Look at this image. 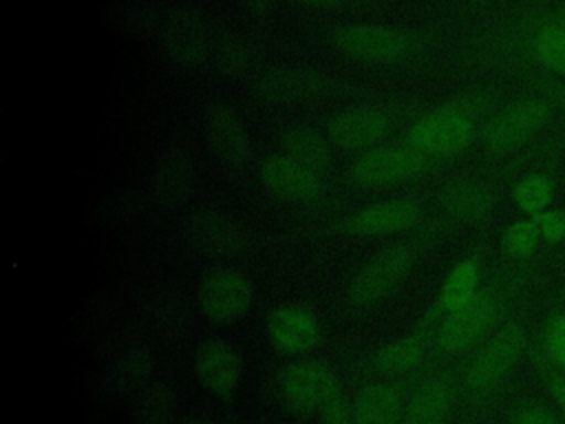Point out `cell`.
I'll return each mask as SVG.
<instances>
[{
    "instance_id": "obj_40",
    "label": "cell",
    "mask_w": 565,
    "mask_h": 424,
    "mask_svg": "<svg viewBox=\"0 0 565 424\" xmlns=\"http://www.w3.org/2000/svg\"><path fill=\"white\" fill-rule=\"evenodd\" d=\"M532 86L543 93L554 106L556 110L565 113V82L563 80H554V77H541V80H532Z\"/></svg>"
},
{
    "instance_id": "obj_23",
    "label": "cell",
    "mask_w": 565,
    "mask_h": 424,
    "mask_svg": "<svg viewBox=\"0 0 565 424\" xmlns=\"http://www.w3.org/2000/svg\"><path fill=\"white\" fill-rule=\"evenodd\" d=\"M497 197L494 190L479 179H461L455 181L444 192V210L457 223H481L494 210Z\"/></svg>"
},
{
    "instance_id": "obj_42",
    "label": "cell",
    "mask_w": 565,
    "mask_h": 424,
    "mask_svg": "<svg viewBox=\"0 0 565 424\" xmlns=\"http://www.w3.org/2000/svg\"><path fill=\"white\" fill-rule=\"evenodd\" d=\"M179 424H218L216 420H212L210 415H201V413H190L185 417H181Z\"/></svg>"
},
{
    "instance_id": "obj_16",
    "label": "cell",
    "mask_w": 565,
    "mask_h": 424,
    "mask_svg": "<svg viewBox=\"0 0 565 424\" xmlns=\"http://www.w3.org/2000/svg\"><path fill=\"white\" fill-rule=\"evenodd\" d=\"M194 375L218 400H232L243 378L241 349L223 338L203 342L194 353Z\"/></svg>"
},
{
    "instance_id": "obj_34",
    "label": "cell",
    "mask_w": 565,
    "mask_h": 424,
    "mask_svg": "<svg viewBox=\"0 0 565 424\" xmlns=\"http://www.w3.org/2000/svg\"><path fill=\"white\" fill-rule=\"evenodd\" d=\"M541 241L543 239H541V230H539L536 221L532 216H525V219L512 221L505 227L503 239H501V247L510 258L523 263V261H532Z\"/></svg>"
},
{
    "instance_id": "obj_29",
    "label": "cell",
    "mask_w": 565,
    "mask_h": 424,
    "mask_svg": "<svg viewBox=\"0 0 565 424\" xmlns=\"http://www.w3.org/2000/svg\"><path fill=\"white\" fill-rule=\"evenodd\" d=\"M399 411L402 400L393 384H371L355 400L353 424H397Z\"/></svg>"
},
{
    "instance_id": "obj_30",
    "label": "cell",
    "mask_w": 565,
    "mask_h": 424,
    "mask_svg": "<svg viewBox=\"0 0 565 424\" xmlns=\"http://www.w3.org/2000/svg\"><path fill=\"white\" fill-rule=\"evenodd\" d=\"M148 208V194L137 188L113 192L104 197L86 216L90 225H117L143 214Z\"/></svg>"
},
{
    "instance_id": "obj_32",
    "label": "cell",
    "mask_w": 565,
    "mask_h": 424,
    "mask_svg": "<svg viewBox=\"0 0 565 424\" xmlns=\"http://www.w3.org/2000/svg\"><path fill=\"white\" fill-rule=\"evenodd\" d=\"M554 192H556V181L550 172H530L514 183L512 199H514V205L525 216H534L552 205Z\"/></svg>"
},
{
    "instance_id": "obj_15",
    "label": "cell",
    "mask_w": 565,
    "mask_h": 424,
    "mask_svg": "<svg viewBox=\"0 0 565 424\" xmlns=\"http://www.w3.org/2000/svg\"><path fill=\"white\" fill-rule=\"evenodd\" d=\"M422 152L406 146H380L364 152L351 166V179L362 186H388L417 177L428 168Z\"/></svg>"
},
{
    "instance_id": "obj_6",
    "label": "cell",
    "mask_w": 565,
    "mask_h": 424,
    "mask_svg": "<svg viewBox=\"0 0 565 424\" xmlns=\"http://www.w3.org/2000/svg\"><path fill=\"white\" fill-rule=\"evenodd\" d=\"M137 316L166 342H183L192 329V305L185 289L174 280H150L137 289Z\"/></svg>"
},
{
    "instance_id": "obj_24",
    "label": "cell",
    "mask_w": 565,
    "mask_h": 424,
    "mask_svg": "<svg viewBox=\"0 0 565 424\" xmlns=\"http://www.w3.org/2000/svg\"><path fill=\"white\" fill-rule=\"evenodd\" d=\"M102 15L108 26L128 38H152L163 20L152 0H108Z\"/></svg>"
},
{
    "instance_id": "obj_11",
    "label": "cell",
    "mask_w": 565,
    "mask_h": 424,
    "mask_svg": "<svg viewBox=\"0 0 565 424\" xmlns=\"http://www.w3.org/2000/svg\"><path fill=\"white\" fill-rule=\"evenodd\" d=\"M201 130L212 159L225 170H241L252 159L249 137L236 110L221 99L205 102L201 110Z\"/></svg>"
},
{
    "instance_id": "obj_28",
    "label": "cell",
    "mask_w": 565,
    "mask_h": 424,
    "mask_svg": "<svg viewBox=\"0 0 565 424\" xmlns=\"http://www.w3.org/2000/svg\"><path fill=\"white\" fill-rule=\"evenodd\" d=\"M282 152L305 168L322 174L329 168V146L322 135L305 124H289L280 132Z\"/></svg>"
},
{
    "instance_id": "obj_41",
    "label": "cell",
    "mask_w": 565,
    "mask_h": 424,
    "mask_svg": "<svg viewBox=\"0 0 565 424\" xmlns=\"http://www.w3.org/2000/svg\"><path fill=\"white\" fill-rule=\"evenodd\" d=\"M243 2V7L252 13V15H256V18H269L271 13H274V9H276V0H241Z\"/></svg>"
},
{
    "instance_id": "obj_10",
    "label": "cell",
    "mask_w": 565,
    "mask_h": 424,
    "mask_svg": "<svg viewBox=\"0 0 565 424\" xmlns=\"http://www.w3.org/2000/svg\"><path fill=\"white\" fill-rule=\"evenodd\" d=\"M417 254L408 243H395L371 256L349 285V300L369 307L391 294L415 267Z\"/></svg>"
},
{
    "instance_id": "obj_37",
    "label": "cell",
    "mask_w": 565,
    "mask_h": 424,
    "mask_svg": "<svg viewBox=\"0 0 565 424\" xmlns=\"http://www.w3.org/2000/svg\"><path fill=\"white\" fill-rule=\"evenodd\" d=\"M541 230V239L547 245H558L565 241V210L547 208L532 216Z\"/></svg>"
},
{
    "instance_id": "obj_43",
    "label": "cell",
    "mask_w": 565,
    "mask_h": 424,
    "mask_svg": "<svg viewBox=\"0 0 565 424\" xmlns=\"http://www.w3.org/2000/svg\"><path fill=\"white\" fill-rule=\"evenodd\" d=\"M300 4H309V7H335L340 4L342 0H296Z\"/></svg>"
},
{
    "instance_id": "obj_26",
    "label": "cell",
    "mask_w": 565,
    "mask_h": 424,
    "mask_svg": "<svg viewBox=\"0 0 565 424\" xmlns=\"http://www.w3.org/2000/svg\"><path fill=\"white\" fill-rule=\"evenodd\" d=\"M177 391L163 380L143 384L132 393L130 422L132 424H174L177 417Z\"/></svg>"
},
{
    "instance_id": "obj_25",
    "label": "cell",
    "mask_w": 565,
    "mask_h": 424,
    "mask_svg": "<svg viewBox=\"0 0 565 424\" xmlns=\"http://www.w3.org/2000/svg\"><path fill=\"white\" fill-rule=\"evenodd\" d=\"M455 395L457 386L448 375L426 382L406 404L404 424H444L452 411Z\"/></svg>"
},
{
    "instance_id": "obj_39",
    "label": "cell",
    "mask_w": 565,
    "mask_h": 424,
    "mask_svg": "<svg viewBox=\"0 0 565 424\" xmlns=\"http://www.w3.org/2000/svg\"><path fill=\"white\" fill-rule=\"evenodd\" d=\"M245 68V53L236 42H225L216 53V71L221 75H241Z\"/></svg>"
},
{
    "instance_id": "obj_27",
    "label": "cell",
    "mask_w": 565,
    "mask_h": 424,
    "mask_svg": "<svg viewBox=\"0 0 565 424\" xmlns=\"http://www.w3.org/2000/svg\"><path fill=\"white\" fill-rule=\"evenodd\" d=\"M479 280H481V254L475 252L463 261H459L446 276L439 294V311L452 314L459 307L468 305L481 289Z\"/></svg>"
},
{
    "instance_id": "obj_35",
    "label": "cell",
    "mask_w": 565,
    "mask_h": 424,
    "mask_svg": "<svg viewBox=\"0 0 565 424\" xmlns=\"http://www.w3.org/2000/svg\"><path fill=\"white\" fill-rule=\"evenodd\" d=\"M320 424H351L353 422V411L351 402L340 384V378L333 373L331 380L324 386V393L320 398L318 406Z\"/></svg>"
},
{
    "instance_id": "obj_17",
    "label": "cell",
    "mask_w": 565,
    "mask_h": 424,
    "mask_svg": "<svg viewBox=\"0 0 565 424\" xmlns=\"http://www.w3.org/2000/svg\"><path fill=\"white\" fill-rule=\"evenodd\" d=\"M260 181L274 197L294 203H309L318 199L322 190L320 174L305 168L285 152L269 155L260 163Z\"/></svg>"
},
{
    "instance_id": "obj_14",
    "label": "cell",
    "mask_w": 565,
    "mask_h": 424,
    "mask_svg": "<svg viewBox=\"0 0 565 424\" xmlns=\"http://www.w3.org/2000/svg\"><path fill=\"white\" fill-rule=\"evenodd\" d=\"M154 369L152 351L135 338L132 329H121L115 333V347L104 364L102 384L115 395L135 393L150 382Z\"/></svg>"
},
{
    "instance_id": "obj_4",
    "label": "cell",
    "mask_w": 565,
    "mask_h": 424,
    "mask_svg": "<svg viewBox=\"0 0 565 424\" xmlns=\"http://www.w3.org/2000/svg\"><path fill=\"white\" fill-rule=\"evenodd\" d=\"M331 44L340 55L364 64H406L422 53V42L415 33L373 22L333 26Z\"/></svg>"
},
{
    "instance_id": "obj_7",
    "label": "cell",
    "mask_w": 565,
    "mask_h": 424,
    "mask_svg": "<svg viewBox=\"0 0 565 424\" xmlns=\"http://www.w3.org/2000/svg\"><path fill=\"white\" fill-rule=\"evenodd\" d=\"M154 38L159 53L174 68L194 71L205 64L212 53V33L205 18L185 4L172 7L163 13Z\"/></svg>"
},
{
    "instance_id": "obj_19",
    "label": "cell",
    "mask_w": 565,
    "mask_h": 424,
    "mask_svg": "<svg viewBox=\"0 0 565 424\" xmlns=\"http://www.w3.org/2000/svg\"><path fill=\"white\" fill-rule=\"evenodd\" d=\"M388 130H391L388 115L375 106H355V108L340 110L327 124L329 139L344 150L369 148L380 139H384Z\"/></svg>"
},
{
    "instance_id": "obj_33",
    "label": "cell",
    "mask_w": 565,
    "mask_h": 424,
    "mask_svg": "<svg viewBox=\"0 0 565 424\" xmlns=\"http://www.w3.org/2000/svg\"><path fill=\"white\" fill-rule=\"evenodd\" d=\"M424 358V344L419 338H399L386 347H382L375 356V364L382 373L402 375L413 371Z\"/></svg>"
},
{
    "instance_id": "obj_5",
    "label": "cell",
    "mask_w": 565,
    "mask_h": 424,
    "mask_svg": "<svg viewBox=\"0 0 565 424\" xmlns=\"http://www.w3.org/2000/svg\"><path fill=\"white\" fill-rule=\"evenodd\" d=\"M556 106L543 95H525L501 110H497L486 124H481L479 139L488 155L501 157L510 155L519 148H523L527 141H532L554 117Z\"/></svg>"
},
{
    "instance_id": "obj_31",
    "label": "cell",
    "mask_w": 565,
    "mask_h": 424,
    "mask_svg": "<svg viewBox=\"0 0 565 424\" xmlns=\"http://www.w3.org/2000/svg\"><path fill=\"white\" fill-rule=\"evenodd\" d=\"M530 353L565 375V300L547 316Z\"/></svg>"
},
{
    "instance_id": "obj_18",
    "label": "cell",
    "mask_w": 565,
    "mask_h": 424,
    "mask_svg": "<svg viewBox=\"0 0 565 424\" xmlns=\"http://www.w3.org/2000/svg\"><path fill=\"white\" fill-rule=\"evenodd\" d=\"M327 77L320 68L274 66L252 80V93L263 102H294L320 93Z\"/></svg>"
},
{
    "instance_id": "obj_13",
    "label": "cell",
    "mask_w": 565,
    "mask_h": 424,
    "mask_svg": "<svg viewBox=\"0 0 565 424\" xmlns=\"http://www.w3.org/2000/svg\"><path fill=\"white\" fill-rule=\"evenodd\" d=\"M196 181V168L181 144L166 146L152 163L148 177V197L166 212L181 208Z\"/></svg>"
},
{
    "instance_id": "obj_12",
    "label": "cell",
    "mask_w": 565,
    "mask_h": 424,
    "mask_svg": "<svg viewBox=\"0 0 565 424\" xmlns=\"http://www.w3.org/2000/svg\"><path fill=\"white\" fill-rule=\"evenodd\" d=\"M181 234L192 250L210 258H227L245 250L247 232L230 214L214 208H196L181 219Z\"/></svg>"
},
{
    "instance_id": "obj_2",
    "label": "cell",
    "mask_w": 565,
    "mask_h": 424,
    "mask_svg": "<svg viewBox=\"0 0 565 424\" xmlns=\"http://www.w3.org/2000/svg\"><path fill=\"white\" fill-rule=\"evenodd\" d=\"M488 106V93L461 95L417 119L408 130L406 141L426 159H448L475 139Z\"/></svg>"
},
{
    "instance_id": "obj_3",
    "label": "cell",
    "mask_w": 565,
    "mask_h": 424,
    "mask_svg": "<svg viewBox=\"0 0 565 424\" xmlns=\"http://www.w3.org/2000/svg\"><path fill=\"white\" fill-rule=\"evenodd\" d=\"M527 349L525 325L516 314H512L494 333L483 340V344L466 364L463 389L477 400L492 395L505 382Z\"/></svg>"
},
{
    "instance_id": "obj_20",
    "label": "cell",
    "mask_w": 565,
    "mask_h": 424,
    "mask_svg": "<svg viewBox=\"0 0 565 424\" xmlns=\"http://www.w3.org/2000/svg\"><path fill=\"white\" fill-rule=\"evenodd\" d=\"M333 373V369L316 360H300L287 367L280 384L287 409L298 417H309L318 413L320 398Z\"/></svg>"
},
{
    "instance_id": "obj_1",
    "label": "cell",
    "mask_w": 565,
    "mask_h": 424,
    "mask_svg": "<svg viewBox=\"0 0 565 424\" xmlns=\"http://www.w3.org/2000/svg\"><path fill=\"white\" fill-rule=\"evenodd\" d=\"M530 274L532 261H525L516 274L488 283L468 305L446 314L437 331V347L446 356H455L472 349L477 342H483L486 336L494 333L503 325V316L508 314L510 303Z\"/></svg>"
},
{
    "instance_id": "obj_44",
    "label": "cell",
    "mask_w": 565,
    "mask_h": 424,
    "mask_svg": "<svg viewBox=\"0 0 565 424\" xmlns=\"http://www.w3.org/2000/svg\"><path fill=\"white\" fill-rule=\"evenodd\" d=\"M554 11H556V15H558V20H561V22H563V26H565V4H563V7H556V9H554Z\"/></svg>"
},
{
    "instance_id": "obj_9",
    "label": "cell",
    "mask_w": 565,
    "mask_h": 424,
    "mask_svg": "<svg viewBox=\"0 0 565 424\" xmlns=\"http://www.w3.org/2000/svg\"><path fill=\"white\" fill-rule=\"evenodd\" d=\"M256 292L249 276L238 269H214L205 274L196 289L199 311L212 325L225 327L249 314Z\"/></svg>"
},
{
    "instance_id": "obj_38",
    "label": "cell",
    "mask_w": 565,
    "mask_h": 424,
    "mask_svg": "<svg viewBox=\"0 0 565 424\" xmlns=\"http://www.w3.org/2000/svg\"><path fill=\"white\" fill-rule=\"evenodd\" d=\"M530 360H532L536 373L541 375V380L545 382L550 395L554 398V402H556L561 415L565 417V375H563L561 371H556L554 367H550V364H547L545 360H541L539 356H532V353H530Z\"/></svg>"
},
{
    "instance_id": "obj_8",
    "label": "cell",
    "mask_w": 565,
    "mask_h": 424,
    "mask_svg": "<svg viewBox=\"0 0 565 424\" xmlns=\"http://www.w3.org/2000/svg\"><path fill=\"white\" fill-rule=\"evenodd\" d=\"M519 62L565 82V26L554 9L527 15L514 31V53Z\"/></svg>"
},
{
    "instance_id": "obj_22",
    "label": "cell",
    "mask_w": 565,
    "mask_h": 424,
    "mask_svg": "<svg viewBox=\"0 0 565 424\" xmlns=\"http://www.w3.org/2000/svg\"><path fill=\"white\" fill-rule=\"evenodd\" d=\"M419 219V205L411 199H393L360 210L349 227L360 236H380L411 227Z\"/></svg>"
},
{
    "instance_id": "obj_36",
    "label": "cell",
    "mask_w": 565,
    "mask_h": 424,
    "mask_svg": "<svg viewBox=\"0 0 565 424\" xmlns=\"http://www.w3.org/2000/svg\"><path fill=\"white\" fill-rule=\"evenodd\" d=\"M510 424H565V417L558 415L550 404L539 400H523L512 406Z\"/></svg>"
},
{
    "instance_id": "obj_21",
    "label": "cell",
    "mask_w": 565,
    "mask_h": 424,
    "mask_svg": "<svg viewBox=\"0 0 565 424\" xmlns=\"http://www.w3.org/2000/svg\"><path fill=\"white\" fill-rule=\"evenodd\" d=\"M267 338L280 353H302L318 344L320 325L311 311L296 305H285L269 314Z\"/></svg>"
}]
</instances>
